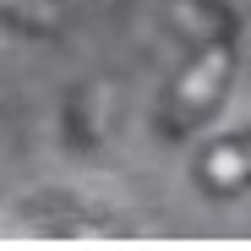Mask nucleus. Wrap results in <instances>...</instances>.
Returning <instances> with one entry per match:
<instances>
[{
	"label": "nucleus",
	"instance_id": "obj_5",
	"mask_svg": "<svg viewBox=\"0 0 251 251\" xmlns=\"http://www.w3.org/2000/svg\"><path fill=\"white\" fill-rule=\"evenodd\" d=\"M0 22L33 38H55L66 27V0H0Z\"/></svg>",
	"mask_w": 251,
	"mask_h": 251
},
{
	"label": "nucleus",
	"instance_id": "obj_4",
	"mask_svg": "<svg viewBox=\"0 0 251 251\" xmlns=\"http://www.w3.org/2000/svg\"><path fill=\"white\" fill-rule=\"evenodd\" d=\"M66 142L76 153H99L109 142V88H76L66 104Z\"/></svg>",
	"mask_w": 251,
	"mask_h": 251
},
{
	"label": "nucleus",
	"instance_id": "obj_1",
	"mask_svg": "<svg viewBox=\"0 0 251 251\" xmlns=\"http://www.w3.org/2000/svg\"><path fill=\"white\" fill-rule=\"evenodd\" d=\"M164 27L186 44V60L170 76V88H164L158 131L170 142H180L202 120L219 115V104L229 93V76H235L240 44H235V17L219 0H164Z\"/></svg>",
	"mask_w": 251,
	"mask_h": 251
},
{
	"label": "nucleus",
	"instance_id": "obj_3",
	"mask_svg": "<svg viewBox=\"0 0 251 251\" xmlns=\"http://www.w3.org/2000/svg\"><path fill=\"white\" fill-rule=\"evenodd\" d=\"M191 180H197L202 197H213V202L251 191V131H235V137H224L213 148H202L197 164H191Z\"/></svg>",
	"mask_w": 251,
	"mask_h": 251
},
{
	"label": "nucleus",
	"instance_id": "obj_2",
	"mask_svg": "<svg viewBox=\"0 0 251 251\" xmlns=\"http://www.w3.org/2000/svg\"><path fill=\"white\" fill-rule=\"evenodd\" d=\"M27 235H44V240H126L131 224L104 219V213H82L76 197H33L17 219Z\"/></svg>",
	"mask_w": 251,
	"mask_h": 251
}]
</instances>
